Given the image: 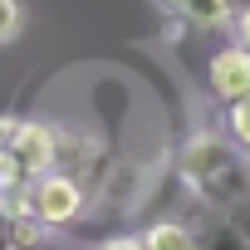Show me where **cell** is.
Listing matches in <instances>:
<instances>
[{"label": "cell", "instance_id": "3957f363", "mask_svg": "<svg viewBox=\"0 0 250 250\" xmlns=\"http://www.w3.org/2000/svg\"><path fill=\"white\" fill-rule=\"evenodd\" d=\"M10 152L20 157V167H25L30 182H35V177H44V172H59V162H64V133L49 128V123H40V118H20Z\"/></svg>", "mask_w": 250, "mask_h": 250}, {"label": "cell", "instance_id": "8fae6325", "mask_svg": "<svg viewBox=\"0 0 250 250\" xmlns=\"http://www.w3.org/2000/svg\"><path fill=\"white\" fill-rule=\"evenodd\" d=\"M25 30V5L20 0H0V44H10Z\"/></svg>", "mask_w": 250, "mask_h": 250}, {"label": "cell", "instance_id": "30bf717a", "mask_svg": "<svg viewBox=\"0 0 250 250\" xmlns=\"http://www.w3.org/2000/svg\"><path fill=\"white\" fill-rule=\"evenodd\" d=\"M20 187H30V172L20 167V157H15L10 147H0V196H5V191H20Z\"/></svg>", "mask_w": 250, "mask_h": 250}, {"label": "cell", "instance_id": "4fadbf2b", "mask_svg": "<svg viewBox=\"0 0 250 250\" xmlns=\"http://www.w3.org/2000/svg\"><path fill=\"white\" fill-rule=\"evenodd\" d=\"M226 216L240 226V235H245V245H250V201H240V206H235V211H226Z\"/></svg>", "mask_w": 250, "mask_h": 250}, {"label": "cell", "instance_id": "7a4b0ae2", "mask_svg": "<svg viewBox=\"0 0 250 250\" xmlns=\"http://www.w3.org/2000/svg\"><path fill=\"white\" fill-rule=\"evenodd\" d=\"M30 206H35L44 230H64L83 216V187L69 172H44L30 182Z\"/></svg>", "mask_w": 250, "mask_h": 250}, {"label": "cell", "instance_id": "9a60e30c", "mask_svg": "<svg viewBox=\"0 0 250 250\" xmlns=\"http://www.w3.org/2000/svg\"><path fill=\"white\" fill-rule=\"evenodd\" d=\"M235 35H240L235 44H245V49H250V5H245V10H235Z\"/></svg>", "mask_w": 250, "mask_h": 250}, {"label": "cell", "instance_id": "5b68a950", "mask_svg": "<svg viewBox=\"0 0 250 250\" xmlns=\"http://www.w3.org/2000/svg\"><path fill=\"white\" fill-rule=\"evenodd\" d=\"M191 235H196V250H250L245 235H240V226H235L226 211H211V206H206V216L191 226Z\"/></svg>", "mask_w": 250, "mask_h": 250}, {"label": "cell", "instance_id": "9c48e42d", "mask_svg": "<svg viewBox=\"0 0 250 250\" xmlns=\"http://www.w3.org/2000/svg\"><path fill=\"white\" fill-rule=\"evenodd\" d=\"M226 138H230L235 152L250 162V93L235 98V103H226Z\"/></svg>", "mask_w": 250, "mask_h": 250}, {"label": "cell", "instance_id": "277c9868", "mask_svg": "<svg viewBox=\"0 0 250 250\" xmlns=\"http://www.w3.org/2000/svg\"><path fill=\"white\" fill-rule=\"evenodd\" d=\"M206 88H211V98H221V103L245 98V93H250V49H245V44L216 49L211 64H206Z\"/></svg>", "mask_w": 250, "mask_h": 250}, {"label": "cell", "instance_id": "2e32d148", "mask_svg": "<svg viewBox=\"0 0 250 250\" xmlns=\"http://www.w3.org/2000/svg\"><path fill=\"white\" fill-rule=\"evenodd\" d=\"M0 250H10V245H5V221H0Z\"/></svg>", "mask_w": 250, "mask_h": 250}, {"label": "cell", "instance_id": "7c38bea8", "mask_svg": "<svg viewBox=\"0 0 250 250\" xmlns=\"http://www.w3.org/2000/svg\"><path fill=\"white\" fill-rule=\"evenodd\" d=\"M98 250H143V235H108Z\"/></svg>", "mask_w": 250, "mask_h": 250}, {"label": "cell", "instance_id": "8992f818", "mask_svg": "<svg viewBox=\"0 0 250 250\" xmlns=\"http://www.w3.org/2000/svg\"><path fill=\"white\" fill-rule=\"evenodd\" d=\"M177 10V20L196 25V30H230L235 25V0H167Z\"/></svg>", "mask_w": 250, "mask_h": 250}, {"label": "cell", "instance_id": "6da1fadb", "mask_svg": "<svg viewBox=\"0 0 250 250\" xmlns=\"http://www.w3.org/2000/svg\"><path fill=\"white\" fill-rule=\"evenodd\" d=\"M182 177L191 182V191H196L211 211H235L240 201H250L245 157L235 152L230 138H216V133L191 138V147H187V157H182Z\"/></svg>", "mask_w": 250, "mask_h": 250}, {"label": "cell", "instance_id": "52a82bcc", "mask_svg": "<svg viewBox=\"0 0 250 250\" xmlns=\"http://www.w3.org/2000/svg\"><path fill=\"white\" fill-rule=\"evenodd\" d=\"M143 250H196V235L187 221H152L143 230Z\"/></svg>", "mask_w": 250, "mask_h": 250}, {"label": "cell", "instance_id": "5bb4252c", "mask_svg": "<svg viewBox=\"0 0 250 250\" xmlns=\"http://www.w3.org/2000/svg\"><path fill=\"white\" fill-rule=\"evenodd\" d=\"M15 128H20V118L0 113V147H10V143H15Z\"/></svg>", "mask_w": 250, "mask_h": 250}, {"label": "cell", "instance_id": "ba28073f", "mask_svg": "<svg viewBox=\"0 0 250 250\" xmlns=\"http://www.w3.org/2000/svg\"><path fill=\"white\" fill-rule=\"evenodd\" d=\"M0 221H5V245H10V250H35V245L49 235V230L40 226V216H30V211H25V216H0Z\"/></svg>", "mask_w": 250, "mask_h": 250}]
</instances>
